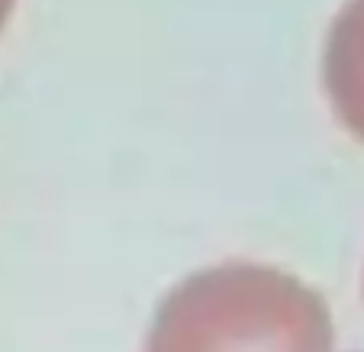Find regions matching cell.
Returning a JSON list of instances; mask_svg holds the SVG:
<instances>
[{"label":"cell","instance_id":"cell-1","mask_svg":"<svg viewBox=\"0 0 364 352\" xmlns=\"http://www.w3.org/2000/svg\"><path fill=\"white\" fill-rule=\"evenodd\" d=\"M145 352H332V317L294 275L229 262L191 275L161 301Z\"/></svg>","mask_w":364,"mask_h":352},{"label":"cell","instance_id":"cell-2","mask_svg":"<svg viewBox=\"0 0 364 352\" xmlns=\"http://www.w3.org/2000/svg\"><path fill=\"white\" fill-rule=\"evenodd\" d=\"M323 75L342 123L364 139V0H348L332 23Z\"/></svg>","mask_w":364,"mask_h":352},{"label":"cell","instance_id":"cell-3","mask_svg":"<svg viewBox=\"0 0 364 352\" xmlns=\"http://www.w3.org/2000/svg\"><path fill=\"white\" fill-rule=\"evenodd\" d=\"M10 10H14V0H0V26H4V23H7Z\"/></svg>","mask_w":364,"mask_h":352}]
</instances>
